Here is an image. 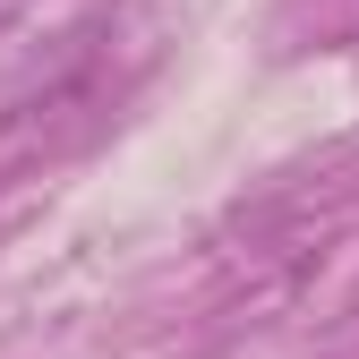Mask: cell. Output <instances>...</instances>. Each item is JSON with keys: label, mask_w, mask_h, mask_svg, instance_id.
I'll return each mask as SVG.
<instances>
[]
</instances>
